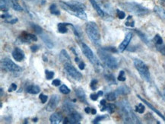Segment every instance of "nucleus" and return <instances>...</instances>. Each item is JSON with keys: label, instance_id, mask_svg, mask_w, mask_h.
Listing matches in <instances>:
<instances>
[{"label": "nucleus", "instance_id": "obj_53", "mask_svg": "<svg viewBox=\"0 0 165 124\" xmlns=\"http://www.w3.org/2000/svg\"><path fill=\"white\" fill-rule=\"evenodd\" d=\"M1 17H2V18H8V19L11 18V15L8 13H5L4 14V15H2Z\"/></svg>", "mask_w": 165, "mask_h": 124}, {"label": "nucleus", "instance_id": "obj_14", "mask_svg": "<svg viewBox=\"0 0 165 124\" xmlns=\"http://www.w3.org/2000/svg\"><path fill=\"white\" fill-rule=\"evenodd\" d=\"M90 4L92 5V6H93V8L95 9V11L97 12V15H98L101 18H104L106 16L105 12L102 9V8H101L100 5L98 4L97 0H90Z\"/></svg>", "mask_w": 165, "mask_h": 124}, {"label": "nucleus", "instance_id": "obj_32", "mask_svg": "<svg viewBox=\"0 0 165 124\" xmlns=\"http://www.w3.org/2000/svg\"><path fill=\"white\" fill-rule=\"evenodd\" d=\"M59 91L64 95H68V94L70 93V89L65 85H63L60 86Z\"/></svg>", "mask_w": 165, "mask_h": 124}, {"label": "nucleus", "instance_id": "obj_8", "mask_svg": "<svg viewBox=\"0 0 165 124\" xmlns=\"http://www.w3.org/2000/svg\"><path fill=\"white\" fill-rule=\"evenodd\" d=\"M2 66L5 71L12 72H19L22 70L19 65H16L9 58H4L2 61Z\"/></svg>", "mask_w": 165, "mask_h": 124}, {"label": "nucleus", "instance_id": "obj_56", "mask_svg": "<svg viewBox=\"0 0 165 124\" xmlns=\"http://www.w3.org/2000/svg\"><path fill=\"white\" fill-rule=\"evenodd\" d=\"M160 2H161V3L163 6H165V0H160Z\"/></svg>", "mask_w": 165, "mask_h": 124}, {"label": "nucleus", "instance_id": "obj_41", "mask_svg": "<svg viewBox=\"0 0 165 124\" xmlns=\"http://www.w3.org/2000/svg\"><path fill=\"white\" fill-rule=\"evenodd\" d=\"M126 78V74L124 71H120V74L118 75V80L120 81H125Z\"/></svg>", "mask_w": 165, "mask_h": 124}, {"label": "nucleus", "instance_id": "obj_58", "mask_svg": "<svg viewBox=\"0 0 165 124\" xmlns=\"http://www.w3.org/2000/svg\"><path fill=\"white\" fill-rule=\"evenodd\" d=\"M37 118H35V119H34L33 121H34V122H37Z\"/></svg>", "mask_w": 165, "mask_h": 124}, {"label": "nucleus", "instance_id": "obj_52", "mask_svg": "<svg viewBox=\"0 0 165 124\" xmlns=\"http://www.w3.org/2000/svg\"><path fill=\"white\" fill-rule=\"evenodd\" d=\"M5 22L7 23H9V24H15V23L18 22V18H9V20H5Z\"/></svg>", "mask_w": 165, "mask_h": 124}, {"label": "nucleus", "instance_id": "obj_11", "mask_svg": "<svg viewBox=\"0 0 165 124\" xmlns=\"http://www.w3.org/2000/svg\"><path fill=\"white\" fill-rule=\"evenodd\" d=\"M81 120V116L77 112H73L69 113V115L67 117H65L63 120V123H72V124H75V123H79L80 121Z\"/></svg>", "mask_w": 165, "mask_h": 124}, {"label": "nucleus", "instance_id": "obj_26", "mask_svg": "<svg viewBox=\"0 0 165 124\" xmlns=\"http://www.w3.org/2000/svg\"><path fill=\"white\" fill-rule=\"evenodd\" d=\"M105 79L109 84L116 85V79H115L114 75H112V74H107V75H105Z\"/></svg>", "mask_w": 165, "mask_h": 124}, {"label": "nucleus", "instance_id": "obj_29", "mask_svg": "<svg viewBox=\"0 0 165 124\" xmlns=\"http://www.w3.org/2000/svg\"><path fill=\"white\" fill-rule=\"evenodd\" d=\"M49 11H50L51 14L55 15H59L60 12L59 11V9L57 8V6H56V4H52L49 7Z\"/></svg>", "mask_w": 165, "mask_h": 124}, {"label": "nucleus", "instance_id": "obj_10", "mask_svg": "<svg viewBox=\"0 0 165 124\" xmlns=\"http://www.w3.org/2000/svg\"><path fill=\"white\" fill-rule=\"evenodd\" d=\"M37 38L34 34L27 33L25 31L22 32L21 36L17 39V41H20V44H30L31 41H37Z\"/></svg>", "mask_w": 165, "mask_h": 124}, {"label": "nucleus", "instance_id": "obj_51", "mask_svg": "<svg viewBox=\"0 0 165 124\" xmlns=\"http://www.w3.org/2000/svg\"><path fill=\"white\" fill-rule=\"evenodd\" d=\"M60 83H61V81H60V80H59V79H54V80L53 81L52 85H53L57 87L59 85H60Z\"/></svg>", "mask_w": 165, "mask_h": 124}, {"label": "nucleus", "instance_id": "obj_31", "mask_svg": "<svg viewBox=\"0 0 165 124\" xmlns=\"http://www.w3.org/2000/svg\"><path fill=\"white\" fill-rule=\"evenodd\" d=\"M42 39L44 41V43L47 44V46L49 47V48H53V42L51 41L50 39L48 38L47 36H42Z\"/></svg>", "mask_w": 165, "mask_h": 124}, {"label": "nucleus", "instance_id": "obj_34", "mask_svg": "<svg viewBox=\"0 0 165 124\" xmlns=\"http://www.w3.org/2000/svg\"><path fill=\"white\" fill-rule=\"evenodd\" d=\"M153 40L157 45H161V44H163V39L159 34H156L155 36H154Z\"/></svg>", "mask_w": 165, "mask_h": 124}, {"label": "nucleus", "instance_id": "obj_17", "mask_svg": "<svg viewBox=\"0 0 165 124\" xmlns=\"http://www.w3.org/2000/svg\"><path fill=\"white\" fill-rule=\"evenodd\" d=\"M59 59L63 65L67 63H71V58L65 49H62L59 54Z\"/></svg>", "mask_w": 165, "mask_h": 124}, {"label": "nucleus", "instance_id": "obj_44", "mask_svg": "<svg viewBox=\"0 0 165 124\" xmlns=\"http://www.w3.org/2000/svg\"><path fill=\"white\" fill-rule=\"evenodd\" d=\"M157 49L161 54L165 56V45H163V44H161V45H157Z\"/></svg>", "mask_w": 165, "mask_h": 124}, {"label": "nucleus", "instance_id": "obj_42", "mask_svg": "<svg viewBox=\"0 0 165 124\" xmlns=\"http://www.w3.org/2000/svg\"><path fill=\"white\" fill-rule=\"evenodd\" d=\"M106 118V116L105 115H102V116H97V117H96L95 120H94L93 121V123H98L100 121H102L103 120H104V119Z\"/></svg>", "mask_w": 165, "mask_h": 124}, {"label": "nucleus", "instance_id": "obj_50", "mask_svg": "<svg viewBox=\"0 0 165 124\" xmlns=\"http://www.w3.org/2000/svg\"><path fill=\"white\" fill-rule=\"evenodd\" d=\"M39 46L38 45H33L31 47V49L33 53H36L37 51L39 50Z\"/></svg>", "mask_w": 165, "mask_h": 124}, {"label": "nucleus", "instance_id": "obj_35", "mask_svg": "<svg viewBox=\"0 0 165 124\" xmlns=\"http://www.w3.org/2000/svg\"><path fill=\"white\" fill-rule=\"evenodd\" d=\"M106 99H107L109 101H113L116 100V95L114 92H110L106 95Z\"/></svg>", "mask_w": 165, "mask_h": 124}, {"label": "nucleus", "instance_id": "obj_5", "mask_svg": "<svg viewBox=\"0 0 165 124\" xmlns=\"http://www.w3.org/2000/svg\"><path fill=\"white\" fill-rule=\"evenodd\" d=\"M81 50L86 58L88 59L92 64L95 66V69L97 72H101L103 70L102 65L101 64L100 61L97 59V57L94 54L93 51L88 46H87L85 44H81Z\"/></svg>", "mask_w": 165, "mask_h": 124}, {"label": "nucleus", "instance_id": "obj_45", "mask_svg": "<svg viewBox=\"0 0 165 124\" xmlns=\"http://www.w3.org/2000/svg\"><path fill=\"white\" fill-rule=\"evenodd\" d=\"M104 49V50L107 51V52L109 53H117L118 52V50H117L116 48H115V47H105V48H103Z\"/></svg>", "mask_w": 165, "mask_h": 124}, {"label": "nucleus", "instance_id": "obj_30", "mask_svg": "<svg viewBox=\"0 0 165 124\" xmlns=\"http://www.w3.org/2000/svg\"><path fill=\"white\" fill-rule=\"evenodd\" d=\"M125 24L126 26H128V27H131V28H133L135 26V21L133 20L132 17V16H128V18H126V21L125 22Z\"/></svg>", "mask_w": 165, "mask_h": 124}, {"label": "nucleus", "instance_id": "obj_36", "mask_svg": "<svg viewBox=\"0 0 165 124\" xmlns=\"http://www.w3.org/2000/svg\"><path fill=\"white\" fill-rule=\"evenodd\" d=\"M31 28H33L34 31L36 32L37 34H41L43 33V30L42 28L40 27V26L37 25V24H31Z\"/></svg>", "mask_w": 165, "mask_h": 124}, {"label": "nucleus", "instance_id": "obj_48", "mask_svg": "<svg viewBox=\"0 0 165 124\" xmlns=\"http://www.w3.org/2000/svg\"><path fill=\"white\" fill-rule=\"evenodd\" d=\"M16 89H17V85L15 84V83H12V84L11 85V86L9 87V88H8V92H12L14 91H16Z\"/></svg>", "mask_w": 165, "mask_h": 124}, {"label": "nucleus", "instance_id": "obj_46", "mask_svg": "<svg viewBox=\"0 0 165 124\" xmlns=\"http://www.w3.org/2000/svg\"><path fill=\"white\" fill-rule=\"evenodd\" d=\"M100 104H101V111H106V100H104V99L101 100V102H100Z\"/></svg>", "mask_w": 165, "mask_h": 124}, {"label": "nucleus", "instance_id": "obj_39", "mask_svg": "<svg viewBox=\"0 0 165 124\" xmlns=\"http://www.w3.org/2000/svg\"><path fill=\"white\" fill-rule=\"evenodd\" d=\"M45 74H46V79L47 80H50L53 78L54 76V72L53 71H49V70H46L45 71Z\"/></svg>", "mask_w": 165, "mask_h": 124}, {"label": "nucleus", "instance_id": "obj_28", "mask_svg": "<svg viewBox=\"0 0 165 124\" xmlns=\"http://www.w3.org/2000/svg\"><path fill=\"white\" fill-rule=\"evenodd\" d=\"M0 8H1V11L4 12H8V6L6 0H0Z\"/></svg>", "mask_w": 165, "mask_h": 124}, {"label": "nucleus", "instance_id": "obj_49", "mask_svg": "<svg viewBox=\"0 0 165 124\" xmlns=\"http://www.w3.org/2000/svg\"><path fill=\"white\" fill-rule=\"evenodd\" d=\"M78 65H79V67L80 70H85V63H84V62L81 61V60H80L79 63H78Z\"/></svg>", "mask_w": 165, "mask_h": 124}, {"label": "nucleus", "instance_id": "obj_27", "mask_svg": "<svg viewBox=\"0 0 165 124\" xmlns=\"http://www.w3.org/2000/svg\"><path fill=\"white\" fill-rule=\"evenodd\" d=\"M136 32L138 35V37H139V38L142 39V41L145 42V43L147 45H149V40H148V38H147V36H145V35L142 32V31H138V30H136Z\"/></svg>", "mask_w": 165, "mask_h": 124}, {"label": "nucleus", "instance_id": "obj_40", "mask_svg": "<svg viewBox=\"0 0 165 124\" xmlns=\"http://www.w3.org/2000/svg\"><path fill=\"white\" fill-rule=\"evenodd\" d=\"M97 84H98V81H97V79H93V80L90 81V88H91L93 91H95L97 88Z\"/></svg>", "mask_w": 165, "mask_h": 124}, {"label": "nucleus", "instance_id": "obj_18", "mask_svg": "<svg viewBox=\"0 0 165 124\" xmlns=\"http://www.w3.org/2000/svg\"><path fill=\"white\" fill-rule=\"evenodd\" d=\"M75 94L76 96H77L79 100L81 102L85 103V104H88L87 103V99H86V95H85L84 90L81 88H79L75 90Z\"/></svg>", "mask_w": 165, "mask_h": 124}, {"label": "nucleus", "instance_id": "obj_1", "mask_svg": "<svg viewBox=\"0 0 165 124\" xmlns=\"http://www.w3.org/2000/svg\"><path fill=\"white\" fill-rule=\"evenodd\" d=\"M59 6L68 13L79 18L81 20H86L87 19V15L85 12L86 8H85L84 4L79 3V2L72 1L69 3H65V2L60 1Z\"/></svg>", "mask_w": 165, "mask_h": 124}, {"label": "nucleus", "instance_id": "obj_7", "mask_svg": "<svg viewBox=\"0 0 165 124\" xmlns=\"http://www.w3.org/2000/svg\"><path fill=\"white\" fill-rule=\"evenodd\" d=\"M134 65L136 69L139 73V75L142 76V78L146 81H150L151 80V75L149 70L145 63L142 61L141 59H136L134 60Z\"/></svg>", "mask_w": 165, "mask_h": 124}, {"label": "nucleus", "instance_id": "obj_13", "mask_svg": "<svg viewBox=\"0 0 165 124\" xmlns=\"http://www.w3.org/2000/svg\"><path fill=\"white\" fill-rule=\"evenodd\" d=\"M132 33H128L126 35L125 38H124V40H122V42L121 44H120V46H119V51L120 52H123L124 50H125L127 48V47L129 46V43H130L131 40H132Z\"/></svg>", "mask_w": 165, "mask_h": 124}, {"label": "nucleus", "instance_id": "obj_6", "mask_svg": "<svg viewBox=\"0 0 165 124\" xmlns=\"http://www.w3.org/2000/svg\"><path fill=\"white\" fill-rule=\"evenodd\" d=\"M98 55L100 56L101 59L105 63V65L110 69L112 70H116L118 67V63L115 57H113L112 55L110 54L109 52L104 50V49H101L98 51Z\"/></svg>", "mask_w": 165, "mask_h": 124}, {"label": "nucleus", "instance_id": "obj_4", "mask_svg": "<svg viewBox=\"0 0 165 124\" xmlns=\"http://www.w3.org/2000/svg\"><path fill=\"white\" fill-rule=\"evenodd\" d=\"M121 6L124 9L127 10L128 12H132L133 14L138 15V16L146 15L150 12L148 8H145V7L136 3H126L122 4Z\"/></svg>", "mask_w": 165, "mask_h": 124}, {"label": "nucleus", "instance_id": "obj_20", "mask_svg": "<svg viewBox=\"0 0 165 124\" xmlns=\"http://www.w3.org/2000/svg\"><path fill=\"white\" fill-rule=\"evenodd\" d=\"M116 93L120 95H126L130 93V88L126 85H122L116 90Z\"/></svg>", "mask_w": 165, "mask_h": 124}, {"label": "nucleus", "instance_id": "obj_24", "mask_svg": "<svg viewBox=\"0 0 165 124\" xmlns=\"http://www.w3.org/2000/svg\"><path fill=\"white\" fill-rule=\"evenodd\" d=\"M154 11L158 16L165 20V9L160 6H155L154 8Z\"/></svg>", "mask_w": 165, "mask_h": 124}, {"label": "nucleus", "instance_id": "obj_12", "mask_svg": "<svg viewBox=\"0 0 165 124\" xmlns=\"http://www.w3.org/2000/svg\"><path fill=\"white\" fill-rule=\"evenodd\" d=\"M59 103V97L56 95H52L46 107V110L47 111H53L58 106Z\"/></svg>", "mask_w": 165, "mask_h": 124}, {"label": "nucleus", "instance_id": "obj_25", "mask_svg": "<svg viewBox=\"0 0 165 124\" xmlns=\"http://www.w3.org/2000/svg\"><path fill=\"white\" fill-rule=\"evenodd\" d=\"M9 1L11 3V4H12V8H13L14 10H15V11H18V12L22 11L23 10L22 7L19 5L18 0H9Z\"/></svg>", "mask_w": 165, "mask_h": 124}, {"label": "nucleus", "instance_id": "obj_33", "mask_svg": "<svg viewBox=\"0 0 165 124\" xmlns=\"http://www.w3.org/2000/svg\"><path fill=\"white\" fill-rule=\"evenodd\" d=\"M103 95V91H98L97 92V93H93V94H91V95H90V99H91L92 101H97V99H98V97H100V96H102Z\"/></svg>", "mask_w": 165, "mask_h": 124}, {"label": "nucleus", "instance_id": "obj_22", "mask_svg": "<svg viewBox=\"0 0 165 124\" xmlns=\"http://www.w3.org/2000/svg\"><path fill=\"white\" fill-rule=\"evenodd\" d=\"M26 91L28 93L31 94V95H37L40 91V88L39 86L32 85H29L26 88Z\"/></svg>", "mask_w": 165, "mask_h": 124}, {"label": "nucleus", "instance_id": "obj_23", "mask_svg": "<svg viewBox=\"0 0 165 124\" xmlns=\"http://www.w3.org/2000/svg\"><path fill=\"white\" fill-rule=\"evenodd\" d=\"M63 110L65 111L66 113H72L74 111V106L73 104H72V102H69L68 101H66L64 102L63 104Z\"/></svg>", "mask_w": 165, "mask_h": 124}, {"label": "nucleus", "instance_id": "obj_2", "mask_svg": "<svg viewBox=\"0 0 165 124\" xmlns=\"http://www.w3.org/2000/svg\"><path fill=\"white\" fill-rule=\"evenodd\" d=\"M120 114L125 123H141L139 119L133 112L130 104L126 100H122L119 103Z\"/></svg>", "mask_w": 165, "mask_h": 124}, {"label": "nucleus", "instance_id": "obj_57", "mask_svg": "<svg viewBox=\"0 0 165 124\" xmlns=\"http://www.w3.org/2000/svg\"><path fill=\"white\" fill-rule=\"evenodd\" d=\"M0 90H1V96H3V88H1Z\"/></svg>", "mask_w": 165, "mask_h": 124}, {"label": "nucleus", "instance_id": "obj_47", "mask_svg": "<svg viewBox=\"0 0 165 124\" xmlns=\"http://www.w3.org/2000/svg\"><path fill=\"white\" fill-rule=\"evenodd\" d=\"M40 101H41V102L43 103V104H44V103L47 102V99H48V97L47 96V95H44V94H40Z\"/></svg>", "mask_w": 165, "mask_h": 124}, {"label": "nucleus", "instance_id": "obj_43", "mask_svg": "<svg viewBox=\"0 0 165 124\" xmlns=\"http://www.w3.org/2000/svg\"><path fill=\"white\" fill-rule=\"evenodd\" d=\"M116 15L120 19H123V18H125V17H126L125 12L122 11H120V10H119V9L116 10Z\"/></svg>", "mask_w": 165, "mask_h": 124}, {"label": "nucleus", "instance_id": "obj_16", "mask_svg": "<svg viewBox=\"0 0 165 124\" xmlns=\"http://www.w3.org/2000/svg\"><path fill=\"white\" fill-rule=\"evenodd\" d=\"M137 97H138V98H139V99H140V100H141V101H142V102H144V103H145V104H146V105H147V106H148V107L149 108H150V109H151V110H152V111H154V112L156 113V114H157V115H158V116H160V117H161V118H162V119H163V120H165V116H164V115H163V114H162V113H161V112H160V111H158V110H157V109H156V108H155V107H154L153 105H152V104H150V103H149L148 101H146V100H145V99H144V98H142V97L141 96H140V95H138V96H137Z\"/></svg>", "mask_w": 165, "mask_h": 124}, {"label": "nucleus", "instance_id": "obj_21", "mask_svg": "<svg viewBox=\"0 0 165 124\" xmlns=\"http://www.w3.org/2000/svg\"><path fill=\"white\" fill-rule=\"evenodd\" d=\"M69 23H59L57 25L58 32L61 34H65L68 32V27H69Z\"/></svg>", "mask_w": 165, "mask_h": 124}, {"label": "nucleus", "instance_id": "obj_3", "mask_svg": "<svg viewBox=\"0 0 165 124\" xmlns=\"http://www.w3.org/2000/svg\"><path fill=\"white\" fill-rule=\"evenodd\" d=\"M85 31L90 40L94 44L99 45L101 42V34L98 26L95 22H88L85 27Z\"/></svg>", "mask_w": 165, "mask_h": 124}, {"label": "nucleus", "instance_id": "obj_19", "mask_svg": "<svg viewBox=\"0 0 165 124\" xmlns=\"http://www.w3.org/2000/svg\"><path fill=\"white\" fill-rule=\"evenodd\" d=\"M63 120V116L59 113H54L49 117V121L51 123L57 124L59 123Z\"/></svg>", "mask_w": 165, "mask_h": 124}, {"label": "nucleus", "instance_id": "obj_38", "mask_svg": "<svg viewBox=\"0 0 165 124\" xmlns=\"http://www.w3.org/2000/svg\"><path fill=\"white\" fill-rule=\"evenodd\" d=\"M145 106H144L142 104H138V105L136 107V111L139 113H143L145 112Z\"/></svg>", "mask_w": 165, "mask_h": 124}, {"label": "nucleus", "instance_id": "obj_9", "mask_svg": "<svg viewBox=\"0 0 165 124\" xmlns=\"http://www.w3.org/2000/svg\"><path fill=\"white\" fill-rule=\"evenodd\" d=\"M64 68H65L67 73H68L71 77L73 78L75 80L79 81L81 80V79L82 78V75L81 74V72H79V71L76 70L73 65H72V63L65 64L64 65Z\"/></svg>", "mask_w": 165, "mask_h": 124}, {"label": "nucleus", "instance_id": "obj_37", "mask_svg": "<svg viewBox=\"0 0 165 124\" xmlns=\"http://www.w3.org/2000/svg\"><path fill=\"white\" fill-rule=\"evenodd\" d=\"M116 107H115L114 104H106V111H107L110 113H113L115 111Z\"/></svg>", "mask_w": 165, "mask_h": 124}, {"label": "nucleus", "instance_id": "obj_54", "mask_svg": "<svg viewBox=\"0 0 165 124\" xmlns=\"http://www.w3.org/2000/svg\"><path fill=\"white\" fill-rule=\"evenodd\" d=\"M85 112H86L87 113H91V108H90V107H86V108H85Z\"/></svg>", "mask_w": 165, "mask_h": 124}, {"label": "nucleus", "instance_id": "obj_55", "mask_svg": "<svg viewBox=\"0 0 165 124\" xmlns=\"http://www.w3.org/2000/svg\"><path fill=\"white\" fill-rule=\"evenodd\" d=\"M96 113H97V111H96V109H91L92 114H96Z\"/></svg>", "mask_w": 165, "mask_h": 124}, {"label": "nucleus", "instance_id": "obj_15", "mask_svg": "<svg viewBox=\"0 0 165 124\" xmlns=\"http://www.w3.org/2000/svg\"><path fill=\"white\" fill-rule=\"evenodd\" d=\"M12 56L16 61L21 62L24 59L25 56H24V53L22 49L20 48H15L13 52H12Z\"/></svg>", "mask_w": 165, "mask_h": 124}]
</instances>
